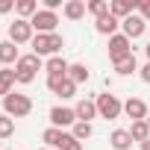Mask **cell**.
<instances>
[{
  "instance_id": "19",
  "label": "cell",
  "mask_w": 150,
  "mask_h": 150,
  "mask_svg": "<svg viewBox=\"0 0 150 150\" xmlns=\"http://www.w3.org/2000/svg\"><path fill=\"white\" fill-rule=\"evenodd\" d=\"M15 83H18V77H15L12 68H3V71H0V97H9Z\"/></svg>"
},
{
  "instance_id": "3",
  "label": "cell",
  "mask_w": 150,
  "mask_h": 150,
  "mask_svg": "<svg viewBox=\"0 0 150 150\" xmlns=\"http://www.w3.org/2000/svg\"><path fill=\"white\" fill-rule=\"evenodd\" d=\"M41 71V59L35 56V53H27V56H21L18 59V65H15V77H18V83H33L35 80V74Z\"/></svg>"
},
{
  "instance_id": "4",
  "label": "cell",
  "mask_w": 150,
  "mask_h": 150,
  "mask_svg": "<svg viewBox=\"0 0 150 150\" xmlns=\"http://www.w3.org/2000/svg\"><path fill=\"white\" fill-rule=\"evenodd\" d=\"M97 115L100 118H106V121H115V118H121V112H124V103L115 97V94H97Z\"/></svg>"
},
{
  "instance_id": "28",
  "label": "cell",
  "mask_w": 150,
  "mask_h": 150,
  "mask_svg": "<svg viewBox=\"0 0 150 150\" xmlns=\"http://www.w3.org/2000/svg\"><path fill=\"white\" fill-rule=\"evenodd\" d=\"M138 15L144 21H150V0H138Z\"/></svg>"
},
{
  "instance_id": "10",
  "label": "cell",
  "mask_w": 150,
  "mask_h": 150,
  "mask_svg": "<svg viewBox=\"0 0 150 150\" xmlns=\"http://www.w3.org/2000/svg\"><path fill=\"white\" fill-rule=\"evenodd\" d=\"M135 9H138V0H112V3H109V15H115L118 21L129 18Z\"/></svg>"
},
{
  "instance_id": "7",
  "label": "cell",
  "mask_w": 150,
  "mask_h": 150,
  "mask_svg": "<svg viewBox=\"0 0 150 150\" xmlns=\"http://www.w3.org/2000/svg\"><path fill=\"white\" fill-rule=\"evenodd\" d=\"M35 35H33V24L30 21H24V18H18L15 24H9V41H15V44H27V41H33Z\"/></svg>"
},
{
  "instance_id": "25",
  "label": "cell",
  "mask_w": 150,
  "mask_h": 150,
  "mask_svg": "<svg viewBox=\"0 0 150 150\" xmlns=\"http://www.w3.org/2000/svg\"><path fill=\"white\" fill-rule=\"evenodd\" d=\"M91 132H94V129H91V124L77 121V124H74V132H71V135L77 138V141H86V138H91Z\"/></svg>"
},
{
  "instance_id": "27",
  "label": "cell",
  "mask_w": 150,
  "mask_h": 150,
  "mask_svg": "<svg viewBox=\"0 0 150 150\" xmlns=\"http://www.w3.org/2000/svg\"><path fill=\"white\" fill-rule=\"evenodd\" d=\"M88 12H91L94 18H103V15H109V3H106V0H91V3H88Z\"/></svg>"
},
{
  "instance_id": "8",
  "label": "cell",
  "mask_w": 150,
  "mask_h": 150,
  "mask_svg": "<svg viewBox=\"0 0 150 150\" xmlns=\"http://www.w3.org/2000/svg\"><path fill=\"white\" fill-rule=\"evenodd\" d=\"M50 124H53L56 129L74 127V124H77V112L68 109V106H53V109H50Z\"/></svg>"
},
{
  "instance_id": "11",
  "label": "cell",
  "mask_w": 150,
  "mask_h": 150,
  "mask_svg": "<svg viewBox=\"0 0 150 150\" xmlns=\"http://www.w3.org/2000/svg\"><path fill=\"white\" fill-rule=\"evenodd\" d=\"M68 62L62 59V56H50L47 59V65H44V71H47V80H62V77H68Z\"/></svg>"
},
{
  "instance_id": "6",
  "label": "cell",
  "mask_w": 150,
  "mask_h": 150,
  "mask_svg": "<svg viewBox=\"0 0 150 150\" xmlns=\"http://www.w3.org/2000/svg\"><path fill=\"white\" fill-rule=\"evenodd\" d=\"M33 30L38 33V35H47V33H56V24H59V18H56V12H47V9H38L35 15H33Z\"/></svg>"
},
{
  "instance_id": "26",
  "label": "cell",
  "mask_w": 150,
  "mask_h": 150,
  "mask_svg": "<svg viewBox=\"0 0 150 150\" xmlns=\"http://www.w3.org/2000/svg\"><path fill=\"white\" fill-rule=\"evenodd\" d=\"M12 132H15V118L0 115V141H3V138H9Z\"/></svg>"
},
{
  "instance_id": "32",
  "label": "cell",
  "mask_w": 150,
  "mask_h": 150,
  "mask_svg": "<svg viewBox=\"0 0 150 150\" xmlns=\"http://www.w3.org/2000/svg\"><path fill=\"white\" fill-rule=\"evenodd\" d=\"M141 150H150V138H147V141H141Z\"/></svg>"
},
{
  "instance_id": "16",
  "label": "cell",
  "mask_w": 150,
  "mask_h": 150,
  "mask_svg": "<svg viewBox=\"0 0 150 150\" xmlns=\"http://www.w3.org/2000/svg\"><path fill=\"white\" fill-rule=\"evenodd\" d=\"M68 135H71V132H62V129H56V127H47L41 138H44L53 150H62V147H65V141H68Z\"/></svg>"
},
{
  "instance_id": "34",
  "label": "cell",
  "mask_w": 150,
  "mask_h": 150,
  "mask_svg": "<svg viewBox=\"0 0 150 150\" xmlns=\"http://www.w3.org/2000/svg\"><path fill=\"white\" fill-rule=\"evenodd\" d=\"M0 150H3V144H0Z\"/></svg>"
},
{
  "instance_id": "18",
  "label": "cell",
  "mask_w": 150,
  "mask_h": 150,
  "mask_svg": "<svg viewBox=\"0 0 150 150\" xmlns=\"http://www.w3.org/2000/svg\"><path fill=\"white\" fill-rule=\"evenodd\" d=\"M109 144H112L115 150H129V147H132V135H129V129H115V132L109 135Z\"/></svg>"
},
{
  "instance_id": "33",
  "label": "cell",
  "mask_w": 150,
  "mask_h": 150,
  "mask_svg": "<svg viewBox=\"0 0 150 150\" xmlns=\"http://www.w3.org/2000/svg\"><path fill=\"white\" fill-rule=\"evenodd\" d=\"M144 53H147V62H150V44H147V47H144Z\"/></svg>"
},
{
  "instance_id": "12",
  "label": "cell",
  "mask_w": 150,
  "mask_h": 150,
  "mask_svg": "<svg viewBox=\"0 0 150 150\" xmlns=\"http://www.w3.org/2000/svg\"><path fill=\"white\" fill-rule=\"evenodd\" d=\"M47 88H50L53 94H59L62 100H65V97H74V94H77V83H71L68 77H62V80H47Z\"/></svg>"
},
{
  "instance_id": "21",
  "label": "cell",
  "mask_w": 150,
  "mask_h": 150,
  "mask_svg": "<svg viewBox=\"0 0 150 150\" xmlns=\"http://www.w3.org/2000/svg\"><path fill=\"white\" fill-rule=\"evenodd\" d=\"M68 80L71 83H88V65H83V62H74L71 68H68Z\"/></svg>"
},
{
  "instance_id": "1",
  "label": "cell",
  "mask_w": 150,
  "mask_h": 150,
  "mask_svg": "<svg viewBox=\"0 0 150 150\" xmlns=\"http://www.w3.org/2000/svg\"><path fill=\"white\" fill-rule=\"evenodd\" d=\"M33 53L41 59V56H59V50L65 47V41H62V35L59 33H47V35H35L33 41Z\"/></svg>"
},
{
  "instance_id": "20",
  "label": "cell",
  "mask_w": 150,
  "mask_h": 150,
  "mask_svg": "<svg viewBox=\"0 0 150 150\" xmlns=\"http://www.w3.org/2000/svg\"><path fill=\"white\" fill-rule=\"evenodd\" d=\"M86 12H88V6L83 3V0H68V3H65V18L68 21H80Z\"/></svg>"
},
{
  "instance_id": "24",
  "label": "cell",
  "mask_w": 150,
  "mask_h": 150,
  "mask_svg": "<svg viewBox=\"0 0 150 150\" xmlns=\"http://www.w3.org/2000/svg\"><path fill=\"white\" fill-rule=\"evenodd\" d=\"M132 71H138L135 53H132V56H127V59H121V62H115V74H121V77H129Z\"/></svg>"
},
{
  "instance_id": "15",
  "label": "cell",
  "mask_w": 150,
  "mask_h": 150,
  "mask_svg": "<svg viewBox=\"0 0 150 150\" xmlns=\"http://www.w3.org/2000/svg\"><path fill=\"white\" fill-rule=\"evenodd\" d=\"M118 27H121V21H118L115 15H103V18H97V21H94V30H97L100 35H109V38L115 35V30H118Z\"/></svg>"
},
{
  "instance_id": "2",
  "label": "cell",
  "mask_w": 150,
  "mask_h": 150,
  "mask_svg": "<svg viewBox=\"0 0 150 150\" xmlns=\"http://www.w3.org/2000/svg\"><path fill=\"white\" fill-rule=\"evenodd\" d=\"M3 112H6L9 118H27V115L33 112V100H30L27 94L12 91L9 97H3Z\"/></svg>"
},
{
  "instance_id": "17",
  "label": "cell",
  "mask_w": 150,
  "mask_h": 150,
  "mask_svg": "<svg viewBox=\"0 0 150 150\" xmlns=\"http://www.w3.org/2000/svg\"><path fill=\"white\" fill-rule=\"evenodd\" d=\"M18 59H21V53H18V44L15 41H0V62L3 65H18Z\"/></svg>"
},
{
  "instance_id": "22",
  "label": "cell",
  "mask_w": 150,
  "mask_h": 150,
  "mask_svg": "<svg viewBox=\"0 0 150 150\" xmlns=\"http://www.w3.org/2000/svg\"><path fill=\"white\" fill-rule=\"evenodd\" d=\"M129 135H132V141H147L150 138V124L147 121H132V127H129Z\"/></svg>"
},
{
  "instance_id": "14",
  "label": "cell",
  "mask_w": 150,
  "mask_h": 150,
  "mask_svg": "<svg viewBox=\"0 0 150 150\" xmlns=\"http://www.w3.org/2000/svg\"><path fill=\"white\" fill-rule=\"evenodd\" d=\"M74 112H77V121L91 124V118H97V103H94V100H88V97H83L77 106H74Z\"/></svg>"
},
{
  "instance_id": "9",
  "label": "cell",
  "mask_w": 150,
  "mask_h": 150,
  "mask_svg": "<svg viewBox=\"0 0 150 150\" xmlns=\"http://www.w3.org/2000/svg\"><path fill=\"white\" fill-rule=\"evenodd\" d=\"M121 27H124V35L132 41V38H138V35L147 30V21H144L141 15H129V18H124V21H121Z\"/></svg>"
},
{
  "instance_id": "30",
  "label": "cell",
  "mask_w": 150,
  "mask_h": 150,
  "mask_svg": "<svg viewBox=\"0 0 150 150\" xmlns=\"http://www.w3.org/2000/svg\"><path fill=\"white\" fill-rule=\"evenodd\" d=\"M12 9H15L12 0H0V15H6V12H12Z\"/></svg>"
},
{
  "instance_id": "31",
  "label": "cell",
  "mask_w": 150,
  "mask_h": 150,
  "mask_svg": "<svg viewBox=\"0 0 150 150\" xmlns=\"http://www.w3.org/2000/svg\"><path fill=\"white\" fill-rule=\"evenodd\" d=\"M138 74H141V80H144V83H150V62H147V65H144Z\"/></svg>"
},
{
  "instance_id": "5",
  "label": "cell",
  "mask_w": 150,
  "mask_h": 150,
  "mask_svg": "<svg viewBox=\"0 0 150 150\" xmlns=\"http://www.w3.org/2000/svg\"><path fill=\"white\" fill-rule=\"evenodd\" d=\"M127 56H132V41L124 33H115L109 38V59H112V65L121 62V59H127Z\"/></svg>"
},
{
  "instance_id": "13",
  "label": "cell",
  "mask_w": 150,
  "mask_h": 150,
  "mask_svg": "<svg viewBox=\"0 0 150 150\" xmlns=\"http://www.w3.org/2000/svg\"><path fill=\"white\" fill-rule=\"evenodd\" d=\"M124 112H127V118H132V121H147V103H144L141 97H129V100L124 103Z\"/></svg>"
},
{
  "instance_id": "29",
  "label": "cell",
  "mask_w": 150,
  "mask_h": 150,
  "mask_svg": "<svg viewBox=\"0 0 150 150\" xmlns=\"http://www.w3.org/2000/svg\"><path fill=\"white\" fill-rule=\"evenodd\" d=\"M62 150H83V141H77L74 135H68V141H65V147Z\"/></svg>"
},
{
  "instance_id": "35",
  "label": "cell",
  "mask_w": 150,
  "mask_h": 150,
  "mask_svg": "<svg viewBox=\"0 0 150 150\" xmlns=\"http://www.w3.org/2000/svg\"><path fill=\"white\" fill-rule=\"evenodd\" d=\"M147 124H150V118H147Z\"/></svg>"
},
{
  "instance_id": "23",
  "label": "cell",
  "mask_w": 150,
  "mask_h": 150,
  "mask_svg": "<svg viewBox=\"0 0 150 150\" xmlns=\"http://www.w3.org/2000/svg\"><path fill=\"white\" fill-rule=\"evenodd\" d=\"M15 12H18L24 21H33V15L38 12V3H35V0H18V3H15Z\"/></svg>"
}]
</instances>
